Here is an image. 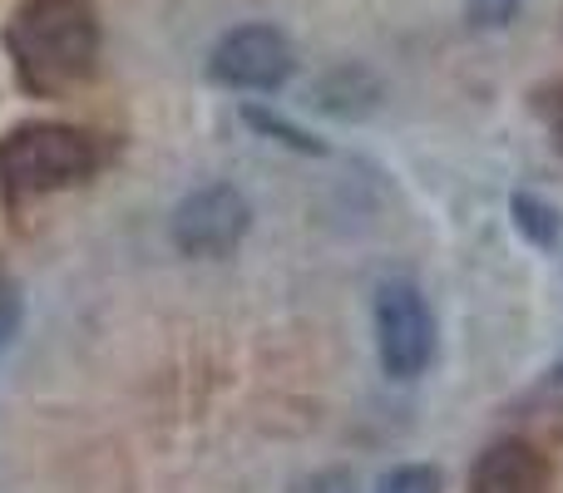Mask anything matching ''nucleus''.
<instances>
[{
  "label": "nucleus",
  "mask_w": 563,
  "mask_h": 493,
  "mask_svg": "<svg viewBox=\"0 0 563 493\" xmlns=\"http://www.w3.org/2000/svg\"><path fill=\"white\" fill-rule=\"evenodd\" d=\"M5 49L25 94H65L99 59L95 5L89 0H20L5 25Z\"/></svg>",
  "instance_id": "obj_1"
},
{
  "label": "nucleus",
  "mask_w": 563,
  "mask_h": 493,
  "mask_svg": "<svg viewBox=\"0 0 563 493\" xmlns=\"http://www.w3.org/2000/svg\"><path fill=\"white\" fill-rule=\"evenodd\" d=\"M99 168V138L75 124H25L0 134V203L10 213L49 198L59 188H79Z\"/></svg>",
  "instance_id": "obj_2"
},
{
  "label": "nucleus",
  "mask_w": 563,
  "mask_h": 493,
  "mask_svg": "<svg viewBox=\"0 0 563 493\" xmlns=\"http://www.w3.org/2000/svg\"><path fill=\"white\" fill-rule=\"evenodd\" d=\"M376 350L390 380H416L435 360V316L416 281L376 287Z\"/></svg>",
  "instance_id": "obj_3"
},
{
  "label": "nucleus",
  "mask_w": 563,
  "mask_h": 493,
  "mask_svg": "<svg viewBox=\"0 0 563 493\" xmlns=\"http://www.w3.org/2000/svg\"><path fill=\"white\" fill-rule=\"evenodd\" d=\"M253 227V208L233 183H203L174 208V243L194 261L233 257Z\"/></svg>",
  "instance_id": "obj_4"
},
{
  "label": "nucleus",
  "mask_w": 563,
  "mask_h": 493,
  "mask_svg": "<svg viewBox=\"0 0 563 493\" xmlns=\"http://www.w3.org/2000/svg\"><path fill=\"white\" fill-rule=\"evenodd\" d=\"M297 69V49L277 25H238L208 55V75L228 89H247V94H273Z\"/></svg>",
  "instance_id": "obj_5"
},
{
  "label": "nucleus",
  "mask_w": 563,
  "mask_h": 493,
  "mask_svg": "<svg viewBox=\"0 0 563 493\" xmlns=\"http://www.w3.org/2000/svg\"><path fill=\"white\" fill-rule=\"evenodd\" d=\"M470 493H554V469L525 439H499L470 469Z\"/></svg>",
  "instance_id": "obj_6"
},
{
  "label": "nucleus",
  "mask_w": 563,
  "mask_h": 493,
  "mask_svg": "<svg viewBox=\"0 0 563 493\" xmlns=\"http://www.w3.org/2000/svg\"><path fill=\"white\" fill-rule=\"evenodd\" d=\"M376 79L366 75V69H341V75H327L317 89V104L327 109V114H341V119H361L376 109Z\"/></svg>",
  "instance_id": "obj_7"
},
{
  "label": "nucleus",
  "mask_w": 563,
  "mask_h": 493,
  "mask_svg": "<svg viewBox=\"0 0 563 493\" xmlns=\"http://www.w3.org/2000/svg\"><path fill=\"white\" fill-rule=\"evenodd\" d=\"M509 213H515V227L525 233V243L534 247H559V233H563V217L554 203H544L539 193H515V203H509Z\"/></svg>",
  "instance_id": "obj_8"
},
{
  "label": "nucleus",
  "mask_w": 563,
  "mask_h": 493,
  "mask_svg": "<svg viewBox=\"0 0 563 493\" xmlns=\"http://www.w3.org/2000/svg\"><path fill=\"white\" fill-rule=\"evenodd\" d=\"M243 124L257 128V134H267V138H273V144H282V148H297V154H327V144H321V138H311L307 128H297V124H287V119H277L273 109L243 104Z\"/></svg>",
  "instance_id": "obj_9"
},
{
  "label": "nucleus",
  "mask_w": 563,
  "mask_h": 493,
  "mask_svg": "<svg viewBox=\"0 0 563 493\" xmlns=\"http://www.w3.org/2000/svg\"><path fill=\"white\" fill-rule=\"evenodd\" d=\"M445 484H440V469L435 464H400L390 469L386 479H380L376 493H440Z\"/></svg>",
  "instance_id": "obj_10"
},
{
  "label": "nucleus",
  "mask_w": 563,
  "mask_h": 493,
  "mask_svg": "<svg viewBox=\"0 0 563 493\" xmlns=\"http://www.w3.org/2000/svg\"><path fill=\"white\" fill-rule=\"evenodd\" d=\"M20 316H25V301H20V287H15V277H10V271L0 267V356H5L10 340H15Z\"/></svg>",
  "instance_id": "obj_11"
},
{
  "label": "nucleus",
  "mask_w": 563,
  "mask_h": 493,
  "mask_svg": "<svg viewBox=\"0 0 563 493\" xmlns=\"http://www.w3.org/2000/svg\"><path fill=\"white\" fill-rule=\"evenodd\" d=\"M519 0H465V15L475 30H505L515 20Z\"/></svg>",
  "instance_id": "obj_12"
},
{
  "label": "nucleus",
  "mask_w": 563,
  "mask_h": 493,
  "mask_svg": "<svg viewBox=\"0 0 563 493\" xmlns=\"http://www.w3.org/2000/svg\"><path fill=\"white\" fill-rule=\"evenodd\" d=\"M291 493H356V479H351V469H317Z\"/></svg>",
  "instance_id": "obj_13"
},
{
  "label": "nucleus",
  "mask_w": 563,
  "mask_h": 493,
  "mask_svg": "<svg viewBox=\"0 0 563 493\" xmlns=\"http://www.w3.org/2000/svg\"><path fill=\"white\" fill-rule=\"evenodd\" d=\"M544 119H549V134H554L559 154H563V89H559V94H549V104H544Z\"/></svg>",
  "instance_id": "obj_14"
},
{
  "label": "nucleus",
  "mask_w": 563,
  "mask_h": 493,
  "mask_svg": "<svg viewBox=\"0 0 563 493\" xmlns=\"http://www.w3.org/2000/svg\"><path fill=\"white\" fill-rule=\"evenodd\" d=\"M554 385H559V390H563V370H559V376H554Z\"/></svg>",
  "instance_id": "obj_15"
}]
</instances>
